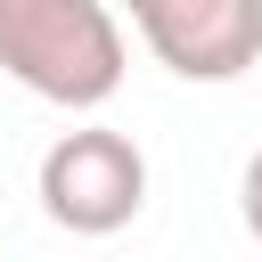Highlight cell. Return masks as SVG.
<instances>
[{
	"label": "cell",
	"instance_id": "cell-2",
	"mask_svg": "<svg viewBox=\"0 0 262 262\" xmlns=\"http://www.w3.org/2000/svg\"><path fill=\"white\" fill-rule=\"evenodd\" d=\"M41 213L57 221V229H74V237H115L123 221H139V205H147V156L123 139V131H106V123H82V131H66L49 156H41Z\"/></svg>",
	"mask_w": 262,
	"mask_h": 262
},
{
	"label": "cell",
	"instance_id": "cell-3",
	"mask_svg": "<svg viewBox=\"0 0 262 262\" xmlns=\"http://www.w3.org/2000/svg\"><path fill=\"white\" fill-rule=\"evenodd\" d=\"M156 66L180 82H237L262 66V0H123Z\"/></svg>",
	"mask_w": 262,
	"mask_h": 262
},
{
	"label": "cell",
	"instance_id": "cell-1",
	"mask_svg": "<svg viewBox=\"0 0 262 262\" xmlns=\"http://www.w3.org/2000/svg\"><path fill=\"white\" fill-rule=\"evenodd\" d=\"M0 74L66 115L123 90V25L106 0H0Z\"/></svg>",
	"mask_w": 262,
	"mask_h": 262
},
{
	"label": "cell",
	"instance_id": "cell-4",
	"mask_svg": "<svg viewBox=\"0 0 262 262\" xmlns=\"http://www.w3.org/2000/svg\"><path fill=\"white\" fill-rule=\"evenodd\" d=\"M237 213H246V229L262 237V147L246 156V180H237Z\"/></svg>",
	"mask_w": 262,
	"mask_h": 262
}]
</instances>
